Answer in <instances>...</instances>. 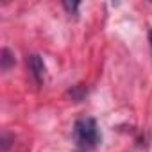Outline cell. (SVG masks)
Returning a JSON list of instances; mask_svg holds the SVG:
<instances>
[{"instance_id": "cell-2", "label": "cell", "mask_w": 152, "mask_h": 152, "mask_svg": "<svg viewBox=\"0 0 152 152\" xmlns=\"http://www.w3.org/2000/svg\"><path fill=\"white\" fill-rule=\"evenodd\" d=\"M27 66H29V72L32 75V79L36 81V84H41L45 81V72H47L43 59L38 54H32L27 57Z\"/></svg>"}, {"instance_id": "cell-3", "label": "cell", "mask_w": 152, "mask_h": 152, "mask_svg": "<svg viewBox=\"0 0 152 152\" xmlns=\"http://www.w3.org/2000/svg\"><path fill=\"white\" fill-rule=\"evenodd\" d=\"M13 64H15V54L7 47H4L0 52V68H2V72H7Z\"/></svg>"}, {"instance_id": "cell-5", "label": "cell", "mask_w": 152, "mask_h": 152, "mask_svg": "<svg viewBox=\"0 0 152 152\" xmlns=\"http://www.w3.org/2000/svg\"><path fill=\"white\" fill-rule=\"evenodd\" d=\"M148 36H150V45H152V31H150V34H148Z\"/></svg>"}, {"instance_id": "cell-4", "label": "cell", "mask_w": 152, "mask_h": 152, "mask_svg": "<svg viewBox=\"0 0 152 152\" xmlns=\"http://www.w3.org/2000/svg\"><path fill=\"white\" fill-rule=\"evenodd\" d=\"M63 6H64V9L70 15H75V13H77V9H79V2H64Z\"/></svg>"}, {"instance_id": "cell-1", "label": "cell", "mask_w": 152, "mask_h": 152, "mask_svg": "<svg viewBox=\"0 0 152 152\" xmlns=\"http://www.w3.org/2000/svg\"><path fill=\"white\" fill-rule=\"evenodd\" d=\"M73 140L81 148H95L100 141V132L95 118H81L75 122Z\"/></svg>"}]
</instances>
